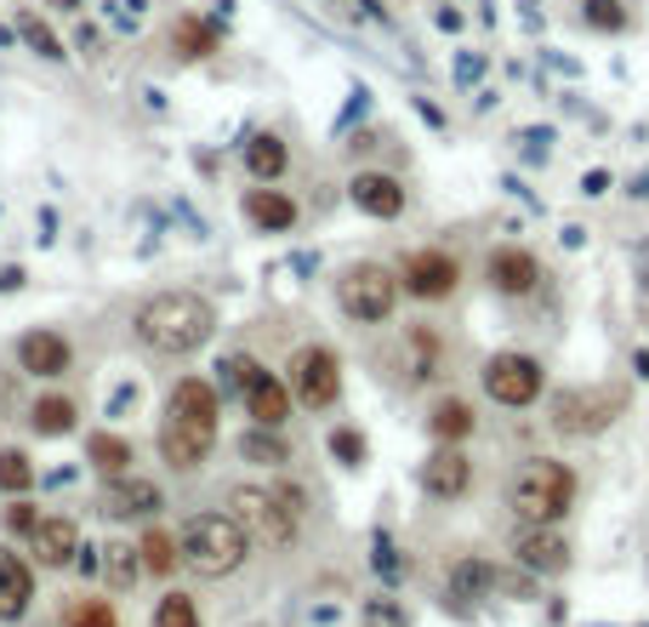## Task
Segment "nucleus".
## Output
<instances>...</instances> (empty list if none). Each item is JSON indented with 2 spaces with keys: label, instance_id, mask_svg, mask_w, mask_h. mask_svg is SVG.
<instances>
[{
  "label": "nucleus",
  "instance_id": "nucleus-1",
  "mask_svg": "<svg viewBox=\"0 0 649 627\" xmlns=\"http://www.w3.org/2000/svg\"><path fill=\"white\" fill-rule=\"evenodd\" d=\"M137 343L160 359H188L217 337V309L205 303L199 291H154L143 309H137Z\"/></svg>",
  "mask_w": 649,
  "mask_h": 627
},
{
  "label": "nucleus",
  "instance_id": "nucleus-2",
  "mask_svg": "<svg viewBox=\"0 0 649 627\" xmlns=\"http://www.w3.org/2000/svg\"><path fill=\"white\" fill-rule=\"evenodd\" d=\"M251 537H246V525H239L228 508H199L177 525V553H183V565L199 576V582H223L234 576L239 565L251 559Z\"/></svg>",
  "mask_w": 649,
  "mask_h": 627
},
{
  "label": "nucleus",
  "instance_id": "nucleus-3",
  "mask_svg": "<svg viewBox=\"0 0 649 627\" xmlns=\"http://www.w3.org/2000/svg\"><path fill=\"white\" fill-rule=\"evenodd\" d=\"M507 508L519 525H559L575 508V468L553 456H524L507 479Z\"/></svg>",
  "mask_w": 649,
  "mask_h": 627
},
{
  "label": "nucleus",
  "instance_id": "nucleus-4",
  "mask_svg": "<svg viewBox=\"0 0 649 627\" xmlns=\"http://www.w3.org/2000/svg\"><path fill=\"white\" fill-rule=\"evenodd\" d=\"M399 291H404L399 274L382 269V262H348L342 280H336V309L354 325H382L399 309Z\"/></svg>",
  "mask_w": 649,
  "mask_h": 627
},
{
  "label": "nucleus",
  "instance_id": "nucleus-5",
  "mask_svg": "<svg viewBox=\"0 0 649 627\" xmlns=\"http://www.w3.org/2000/svg\"><path fill=\"white\" fill-rule=\"evenodd\" d=\"M228 514L246 525V537L257 548H273V553H285L296 542V514L273 497L268 485H234L228 490Z\"/></svg>",
  "mask_w": 649,
  "mask_h": 627
},
{
  "label": "nucleus",
  "instance_id": "nucleus-6",
  "mask_svg": "<svg viewBox=\"0 0 649 627\" xmlns=\"http://www.w3.org/2000/svg\"><path fill=\"white\" fill-rule=\"evenodd\" d=\"M485 393L496 406L507 411H524L536 406L541 393H547V371H541V359L536 354H519V348H501L485 359Z\"/></svg>",
  "mask_w": 649,
  "mask_h": 627
},
{
  "label": "nucleus",
  "instance_id": "nucleus-7",
  "mask_svg": "<svg viewBox=\"0 0 649 627\" xmlns=\"http://www.w3.org/2000/svg\"><path fill=\"white\" fill-rule=\"evenodd\" d=\"M291 400L307 406V411H331L342 400V359L325 348V343H302L291 354Z\"/></svg>",
  "mask_w": 649,
  "mask_h": 627
},
{
  "label": "nucleus",
  "instance_id": "nucleus-8",
  "mask_svg": "<svg viewBox=\"0 0 649 627\" xmlns=\"http://www.w3.org/2000/svg\"><path fill=\"white\" fill-rule=\"evenodd\" d=\"M621 411V388H564L553 400V434L564 440H593Z\"/></svg>",
  "mask_w": 649,
  "mask_h": 627
},
{
  "label": "nucleus",
  "instance_id": "nucleus-9",
  "mask_svg": "<svg viewBox=\"0 0 649 627\" xmlns=\"http://www.w3.org/2000/svg\"><path fill=\"white\" fill-rule=\"evenodd\" d=\"M217 445V422H194V417H177L165 411L160 417V462L171 474H194L205 456Z\"/></svg>",
  "mask_w": 649,
  "mask_h": 627
},
{
  "label": "nucleus",
  "instance_id": "nucleus-10",
  "mask_svg": "<svg viewBox=\"0 0 649 627\" xmlns=\"http://www.w3.org/2000/svg\"><path fill=\"white\" fill-rule=\"evenodd\" d=\"M399 285H404V296H417V303H444V296L462 285V262L451 251H439V246L410 251L399 262Z\"/></svg>",
  "mask_w": 649,
  "mask_h": 627
},
{
  "label": "nucleus",
  "instance_id": "nucleus-11",
  "mask_svg": "<svg viewBox=\"0 0 649 627\" xmlns=\"http://www.w3.org/2000/svg\"><path fill=\"white\" fill-rule=\"evenodd\" d=\"M165 508V490L143 474H115V479H102L97 490V514L102 519H154Z\"/></svg>",
  "mask_w": 649,
  "mask_h": 627
},
{
  "label": "nucleus",
  "instance_id": "nucleus-12",
  "mask_svg": "<svg viewBox=\"0 0 649 627\" xmlns=\"http://www.w3.org/2000/svg\"><path fill=\"white\" fill-rule=\"evenodd\" d=\"M417 485L428 490L433 502H462L467 485H473V456L462 445H433L428 462L417 468Z\"/></svg>",
  "mask_w": 649,
  "mask_h": 627
},
{
  "label": "nucleus",
  "instance_id": "nucleus-13",
  "mask_svg": "<svg viewBox=\"0 0 649 627\" xmlns=\"http://www.w3.org/2000/svg\"><path fill=\"white\" fill-rule=\"evenodd\" d=\"M512 559L530 576H564L570 571V542L559 537V525H519L512 531Z\"/></svg>",
  "mask_w": 649,
  "mask_h": 627
},
{
  "label": "nucleus",
  "instance_id": "nucleus-14",
  "mask_svg": "<svg viewBox=\"0 0 649 627\" xmlns=\"http://www.w3.org/2000/svg\"><path fill=\"white\" fill-rule=\"evenodd\" d=\"M485 280H490V291H501V296H530V291L541 285V262H536V251H524V246H496V251L485 257Z\"/></svg>",
  "mask_w": 649,
  "mask_h": 627
},
{
  "label": "nucleus",
  "instance_id": "nucleus-15",
  "mask_svg": "<svg viewBox=\"0 0 649 627\" xmlns=\"http://www.w3.org/2000/svg\"><path fill=\"white\" fill-rule=\"evenodd\" d=\"M68 366H75V348H68V337L63 332H23L18 337V371H29V377H68Z\"/></svg>",
  "mask_w": 649,
  "mask_h": 627
},
{
  "label": "nucleus",
  "instance_id": "nucleus-16",
  "mask_svg": "<svg viewBox=\"0 0 649 627\" xmlns=\"http://www.w3.org/2000/svg\"><path fill=\"white\" fill-rule=\"evenodd\" d=\"M29 553H34V565H41V571L75 565V553H80V525L63 519V514H46V519L29 531Z\"/></svg>",
  "mask_w": 649,
  "mask_h": 627
},
{
  "label": "nucleus",
  "instance_id": "nucleus-17",
  "mask_svg": "<svg viewBox=\"0 0 649 627\" xmlns=\"http://www.w3.org/2000/svg\"><path fill=\"white\" fill-rule=\"evenodd\" d=\"M348 201H354L365 217H376V223H393V217L404 212V183H399L393 172H354Z\"/></svg>",
  "mask_w": 649,
  "mask_h": 627
},
{
  "label": "nucleus",
  "instance_id": "nucleus-18",
  "mask_svg": "<svg viewBox=\"0 0 649 627\" xmlns=\"http://www.w3.org/2000/svg\"><path fill=\"white\" fill-rule=\"evenodd\" d=\"M239 212H246V223L251 228H262V235H291L296 228V201L285 188H273V183H257V188H246V201H239Z\"/></svg>",
  "mask_w": 649,
  "mask_h": 627
},
{
  "label": "nucleus",
  "instance_id": "nucleus-19",
  "mask_svg": "<svg viewBox=\"0 0 649 627\" xmlns=\"http://www.w3.org/2000/svg\"><path fill=\"white\" fill-rule=\"evenodd\" d=\"M29 599H34V571L12 548H0V621L29 616Z\"/></svg>",
  "mask_w": 649,
  "mask_h": 627
},
{
  "label": "nucleus",
  "instance_id": "nucleus-20",
  "mask_svg": "<svg viewBox=\"0 0 649 627\" xmlns=\"http://www.w3.org/2000/svg\"><path fill=\"white\" fill-rule=\"evenodd\" d=\"M246 417L262 422V428H285V417H291V382H280L273 371H262V377L246 388Z\"/></svg>",
  "mask_w": 649,
  "mask_h": 627
},
{
  "label": "nucleus",
  "instance_id": "nucleus-21",
  "mask_svg": "<svg viewBox=\"0 0 649 627\" xmlns=\"http://www.w3.org/2000/svg\"><path fill=\"white\" fill-rule=\"evenodd\" d=\"M285 166H291V149H285L280 131H251V138H246V172H251V183H280Z\"/></svg>",
  "mask_w": 649,
  "mask_h": 627
},
{
  "label": "nucleus",
  "instance_id": "nucleus-22",
  "mask_svg": "<svg viewBox=\"0 0 649 627\" xmlns=\"http://www.w3.org/2000/svg\"><path fill=\"white\" fill-rule=\"evenodd\" d=\"M439 366H444V343H439L433 325H404V371H410V382H433Z\"/></svg>",
  "mask_w": 649,
  "mask_h": 627
},
{
  "label": "nucleus",
  "instance_id": "nucleus-23",
  "mask_svg": "<svg viewBox=\"0 0 649 627\" xmlns=\"http://www.w3.org/2000/svg\"><path fill=\"white\" fill-rule=\"evenodd\" d=\"M165 411L194 417V422H217L223 417V393H217V382H205V377H183L177 388H171Z\"/></svg>",
  "mask_w": 649,
  "mask_h": 627
},
{
  "label": "nucleus",
  "instance_id": "nucleus-24",
  "mask_svg": "<svg viewBox=\"0 0 649 627\" xmlns=\"http://www.w3.org/2000/svg\"><path fill=\"white\" fill-rule=\"evenodd\" d=\"M217 35H223L217 18H194V12H183L177 23H171V52L188 57V63H199V57L217 52Z\"/></svg>",
  "mask_w": 649,
  "mask_h": 627
},
{
  "label": "nucleus",
  "instance_id": "nucleus-25",
  "mask_svg": "<svg viewBox=\"0 0 649 627\" xmlns=\"http://www.w3.org/2000/svg\"><path fill=\"white\" fill-rule=\"evenodd\" d=\"M86 462H91L102 479H115V474H131L137 451H131L126 434H115V428H97V434H86Z\"/></svg>",
  "mask_w": 649,
  "mask_h": 627
},
{
  "label": "nucleus",
  "instance_id": "nucleus-26",
  "mask_svg": "<svg viewBox=\"0 0 649 627\" xmlns=\"http://www.w3.org/2000/svg\"><path fill=\"white\" fill-rule=\"evenodd\" d=\"M473 428H478V417H473L467 400H439V406L428 411V434H433L439 445H462V440H473Z\"/></svg>",
  "mask_w": 649,
  "mask_h": 627
},
{
  "label": "nucleus",
  "instance_id": "nucleus-27",
  "mask_svg": "<svg viewBox=\"0 0 649 627\" xmlns=\"http://www.w3.org/2000/svg\"><path fill=\"white\" fill-rule=\"evenodd\" d=\"M75 417H80V406L75 400H63V393H46V400H34L29 406V428L41 440H63V434H75Z\"/></svg>",
  "mask_w": 649,
  "mask_h": 627
},
{
  "label": "nucleus",
  "instance_id": "nucleus-28",
  "mask_svg": "<svg viewBox=\"0 0 649 627\" xmlns=\"http://www.w3.org/2000/svg\"><path fill=\"white\" fill-rule=\"evenodd\" d=\"M239 456L246 462H257V468H285L291 462V445L280 440V428H246V434H239Z\"/></svg>",
  "mask_w": 649,
  "mask_h": 627
},
{
  "label": "nucleus",
  "instance_id": "nucleus-29",
  "mask_svg": "<svg viewBox=\"0 0 649 627\" xmlns=\"http://www.w3.org/2000/svg\"><path fill=\"white\" fill-rule=\"evenodd\" d=\"M496 565L490 559H456L451 565V599H485V593H496Z\"/></svg>",
  "mask_w": 649,
  "mask_h": 627
},
{
  "label": "nucleus",
  "instance_id": "nucleus-30",
  "mask_svg": "<svg viewBox=\"0 0 649 627\" xmlns=\"http://www.w3.org/2000/svg\"><path fill=\"white\" fill-rule=\"evenodd\" d=\"M102 576H109L115 593L137 587V576H143V553H137L131 542H109V548H102Z\"/></svg>",
  "mask_w": 649,
  "mask_h": 627
},
{
  "label": "nucleus",
  "instance_id": "nucleus-31",
  "mask_svg": "<svg viewBox=\"0 0 649 627\" xmlns=\"http://www.w3.org/2000/svg\"><path fill=\"white\" fill-rule=\"evenodd\" d=\"M262 377V366L251 354H223V366H217V393L223 400H246V388Z\"/></svg>",
  "mask_w": 649,
  "mask_h": 627
},
{
  "label": "nucleus",
  "instance_id": "nucleus-32",
  "mask_svg": "<svg viewBox=\"0 0 649 627\" xmlns=\"http://www.w3.org/2000/svg\"><path fill=\"white\" fill-rule=\"evenodd\" d=\"M41 485V468L29 462V451H0V490L7 497H29Z\"/></svg>",
  "mask_w": 649,
  "mask_h": 627
},
{
  "label": "nucleus",
  "instance_id": "nucleus-33",
  "mask_svg": "<svg viewBox=\"0 0 649 627\" xmlns=\"http://www.w3.org/2000/svg\"><path fill=\"white\" fill-rule=\"evenodd\" d=\"M370 571L382 576L388 587H399L404 571H410V565H404V553H399V542H393L388 531H370Z\"/></svg>",
  "mask_w": 649,
  "mask_h": 627
},
{
  "label": "nucleus",
  "instance_id": "nucleus-34",
  "mask_svg": "<svg viewBox=\"0 0 649 627\" xmlns=\"http://www.w3.org/2000/svg\"><path fill=\"white\" fill-rule=\"evenodd\" d=\"M137 553H143V571H154V576H165V571H177V537H171V531H160V525H154V531L143 537V542H137Z\"/></svg>",
  "mask_w": 649,
  "mask_h": 627
},
{
  "label": "nucleus",
  "instance_id": "nucleus-35",
  "mask_svg": "<svg viewBox=\"0 0 649 627\" xmlns=\"http://www.w3.org/2000/svg\"><path fill=\"white\" fill-rule=\"evenodd\" d=\"M18 41L29 46V52H41L46 63H63L68 52H63V41L52 35V29L41 23V18H34V12H18Z\"/></svg>",
  "mask_w": 649,
  "mask_h": 627
},
{
  "label": "nucleus",
  "instance_id": "nucleus-36",
  "mask_svg": "<svg viewBox=\"0 0 649 627\" xmlns=\"http://www.w3.org/2000/svg\"><path fill=\"white\" fill-rule=\"evenodd\" d=\"M359 627H410V610L393 599V593H370L359 605Z\"/></svg>",
  "mask_w": 649,
  "mask_h": 627
},
{
  "label": "nucleus",
  "instance_id": "nucleus-37",
  "mask_svg": "<svg viewBox=\"0 0 649 627\" xmlns=\"http://www.w3.org/2000/svg\"><path fill=\"white\" fill-rule=\"evenodd\" d=\"M581 18H587V29H598V35H621L627 29L621 0H581Z\"/></svg>",
  "mask_w": 649,
  "mask_h": 627
},
{
  "label": "nucleus",
  "instance_id": "nucleus-38",
  "mask_svg": "<svg viewBox=\"0 0 649 627\" xmlns=\"http://www.w3.org/2000/svg\"><path fill=\"white\" fill-rule=\"evenodd\" d=\"M331 456L342 462V468H365V456H370V445H365V434L359 428H331Z\"/></svg>",
  "mask_w": 649,
  "mask_h": 627
},
{
  "label": "nucleus",
  "instance_id": "nucleus-39",
  "mask_svg": "<svg viewBox=\"0 0 649 627\" xmlns=\"http://www.w3.org/2000/svg\"><path fill=\"white\" fill-rule=\"evenodd\" d=\"M154 627H199V610H194L188 593H165L154 605Z\"/></svg>",
  "mask_w": 649,
  "mask_h": 627
},
{
  "label": "nucleus",
  "instance_id": "nucleus-40",
  "mask_svg": "<svg viewBox=\"0 0 649 627\" xmlns=\"http://www.w3.org/2000/svg\"><path fill=\"white\" fill-rule=\"evenodd\" d=\"M149 18V0H109V29L115 35H137Z\"/></svg>",
  "mask_w": 649,
  "mask_h": 627
},
{
  "label": "nucleus",
  "instance_id": "nucleus-41",
  "mask_svg": "<svg viewBox=\"0 0 649 627\" xmlns=\"http://www.w3.org/2000/svg\"><path fill=\"white\" fill-rule=\"evenodd\" d=\"M68 627H115V610L102 599H80L75 610H68Z\"/></svg>",
  "mask_w": 649,
  "mask_h": 627
},
{
  "label": "nucleus",
  "instance_id": "nucleus-42",
  "mask_svg": "<svg viewBox=\"0 0 649 627\" xmlns=\"http://www.w3.org/2000/svg\"><path fill=\"white\" fill-rule=\"evenodd\" d=\"M7 525H12V531H18V537H29V531H34V525H41V514H34V502H29V497H18V502L7 508Z\"/></svg>",
  "mask_w": 649,
  "mask_h": 627
},
{
  "label": "nucleus",
  "instance_id": "nucleus-43",
  "mask_svg": "<svg viewBox=\"0 0 649 627\" xmlns=\"http://www.w3.org/2000/svg\"><path fill=\"white\" fill-rule=\"evenodd\" d=\"M75 52L102 57V29H97V23H80V29H75Z\"/></svg>",
  "mask_w": 649,
  "mask_h": 627
},
{
  "label": "nucleus",
  "instance_id": "nucleus-44",
  "mask_svg": "<svg viewBox=\"0 0 649 627\" xmlns=\"http://www.w3.org/2000/svg\"><path fill=\"white\" fill-rule=\"evenodd\" d=\"M478 75H485V57H478V52H462V57H456V86H473Z\"/></svg>",
  "mask_w": 649,
  "mask_h": 627
},
{
  "label": "nucleus",
  "instance_id": "nucleus-45",
  "mask_svg": "<svg viewBox=\"0 0 649 627\" xmlns=\"http://www.w3.org/2000/svg\"><path fill=\"white\" fill-rule=\"evenodd\" d=\"M75 571H80V576H102V548L80 542V553H75Z\"/></svg>",
  "mask_w": 649,
  "mask_h": 627
},
{
  "label": "nucleus",
  "instance_id": "nucleus-46",
  "mask_svg": "<svg viewBox=\"0 0 649 627\" xmlns=\"http://www.w3.org/2000/svg\"><path fill=\"white\" fill-rule=\"evenodd\" d=\"M137 406V382H120L115 393H109V417H126Z\"/></svg>",
  "mask_w": 649,
  "mask_h": 627
},
{
  "label": "nucleus",
  "instance_id": "nucleus-47",
  "mask_svg": "<svg viewBox=\"0 0 649 627\" xmlns=\"http://www.w3.org/2000/svg\"><path fill=\"white\" fill-rule=\"evenodd\" d=\"M581 194H593V201L609 194V172H587V177H581Z\"/></svg>",
  "mask_w": 649,
  "mask_h": 627
},
{
  "label": "nucleus",
  "instance_id": "nucleus-48",
  "mask_svg": "<svg viewBox=\"0 0 649 627\" xmlns=\"http://www.w3.org/2000/svg\"><path fill=\"white\" fill-rule=\"evenodd\" d=\"M439 29H451V35H456V29H462V12H456V7H439Z\"/></svg>",
  "mask_w": 649,
  "mask_h": 627
},
{
  "label": "nucleus",
  "instance_id": "nucleus-49",
  "mask_svg": "<svg viewBox=\"0 0 649 627\" xmlns=\"http://www.w3.org/2000/svg\"><path fill=\"white\" fill-rule=\"evenodd\" d=\"M417 115H422V120H428V126H444V115H439V109H433V104H428V97H417Z\"/></svg>",
  "mask_w": 649,
  "mask_h": 627
},
{
  "label": "nucleus",
  "instance_id": "nucleus-50",
  "mask_svg": "<svg viewBox=\"0 0 649 627\" xmlns=\"http://www.w3.org/2000/svg\"><path fill=\"white\" fill-rule=\"evenodd\" d=\"M638 285H643V296H649V246H638Z\"/></svg>",
  "mask_w": 649,
  "mask_h": 627
},
{
  "label": "nucleus",
  "instance_id": "nucleus-51",
  "mask_svg": "<svg viewBox=\"0 0 649 627\" xmlns=\"http://www.w3.org/2000/svg\"><path fill=\"white\" fill-rule=\"evenodd\" d=\"M23 285V269H0V291H18Z\"/></svg>",
  "mask_w": 649,
  "mask_h": 627
},
{
  "label": "nucleus",
  "instance_id": "nucleus-52",
  "mask_svg": "<svg viewBox=\"0 0 649 627\" xmlns=\"http://www.w3.org/2000/svg\"><path fill=\"white\" fill-rule=\"evenodd\" d=\"M632 371H638V377H649V348H638V354H632Z\"/></svg>",
  "mask_w": 649,
  "mask_h": 627
},
{
  "label": "nucleus",
  "instance_id": "nucleus-53",
  "mask_svg": "<svg viewBox=\"0 0 649 627\" xmlns=\"http://www.w3.org/2000/svg\"><path fill=\"white\" fill-rule=\"evenodd\" d=\"M46 7H57V12H80L86 0H46Z\"/></svg>",
  "mask_w": 649,
  "mask_h": 627
},
{
  "label": "nucleus",
  "instance_id": "nucleus-54",
  "mask_svg": "<svg viewBox=\"0 0 649 627\" xmlns=\"http://www.w3.org/2000/svg\"><path fill=\"white\" fill-rule=\"evenodd\" d=\"M632 201H649V172H643V177L632 183Z\"/></svg>",
  "mask_w": 649,
  "mask_h": 627
},
{
  "label": "nucleus",
  "instance_id": "nucleus-55",
  "mask_svg": "<svg viewBox=\"0 0 649 627\" xmlns=\"http://www.w3.org/2000/svg\"><path fill=\"white\" fill-rule=\"evenodd\" d=\"M18 41V29H7V23H0V46H12Z\"/></svg>",
  "mask_w": 649,
  "mask_h": 627
}]
</instances>
